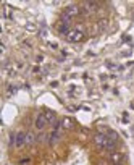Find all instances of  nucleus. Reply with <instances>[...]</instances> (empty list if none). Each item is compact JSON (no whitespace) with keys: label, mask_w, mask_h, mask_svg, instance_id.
<instances>
[{"label":"nucleus","mask_w":134,"mask_h":165,"mask_svg":"<svg viewBox=\"0 0 134 165\" xmlns=\"http://www.w3.org/2000/svg\"><path fill=\"white\" fill-rule=\"evenodd\" d=\"M97 7H99V3H95V2H86L81 7V13L82 15H91L97 10Z\"/></svg>","instance_id":"nucleus-3"},{"label":"nucleus","mask_w":134,"mask_h":165,"mask_svg":"<svg viewBox=\"0 0 134 165\" xmlns=\"http://www.w3.org/2000/svg\"><path fill=\"white\" fill-rule=\"evenodd\" d=\"M45 118H47V121L49 123H57V115L52 112V110H45Z\"/></svg>","instance_id":"nucleus-8"},{"label":"nucleus","mask_w":134,"mask_h":165,"mask_svg":"<svg viewBox=\"0 0 134 165\" xmlns=\"http://www.w3.org/2000/svg\"><path fill=\"white\" fill-rule=\"evenodd\" d=\"M36 142V136L32 133H26V144H34Z\"/></svg>","instance_id":"nucleus-10"},{"label":"nucleus","mask_w":134,"mask_h":165,"mask_svg":"<svg viewBox=\"0 0 134 165\" xmlns=\"http://www.w3.org/2000/svg\"><path fill=\"white\" fill-rule=\"evenodd\" d=\"M70 31H71V29H70V23L62 21V23L58 24V33H60V34H65V36H66Z\"/></svg>","instance_id":"nucleus-7"},{"label":"nucleus","mask_w":134,"mask_h":165,"mask_svg":"<svg viewBox=\"0 0 134 165\" xmlns=\"http://www.w3.org/2000/svg\"><path fill=\"white\" fill-rule=\"evenodd\" d=\"M65 39L68 42H81L84 39V33L81 31V29H71V31L65 36Z\"/></svg>","instance_id":"nucleus-2"},{"label":"nucleus","mask_w":134,"mask_h":165,"mask_svg":"<svg viewBox=\"0 0 134 165\" xmlns=\"http://www.w3.org/2000/svg\"><path fill=\"white\" fill-rule=\"evenodd\" d=\"M27 162H29V159H23L20 163H21V165H24V163H27Z\"/></svg>","instance_id":"nucleus-16"},{"label":"nucleus","mask_w":134,"mask_h":165,"mask_svg":"<svg viewBox=\"0 0 134 165\" xmlns=\"http://www.w3.org/2000/svg\"><path fill=\"white\" fill-rule=\"evenodd\" d=\"M15 91H16V87H15V86H8V95L15 94Z\"/></svg>","instance_id":"nucleus-15"},{"label":"nucleus","mask_w":134,"mask_h":165,"mask_svg":"<svg viewBox=\"0 0 134 165\" xmlns=\"http://www.w3.org/2000/svg\"><path fill=\"white\" fill-rule=\"evenodd\" d=\"M132 134H134V128H132Z\"/></svg>","instance_id":"nucleus-17"},{"label":"nucleus","mask_w":134,"mask_h":165,"mask_svg":"<svg viewBox=\"0 0 134 165\" xmlns=\"http://www.w3.org/2000/svg\"><path fill=\"white\" fill-rule=\"evenodd\" d=\"M62 126H63V128H71V126H73V121H71L70 118H63V120H62Z\"/></svg>","instance_id":"nucleus-12"},{"label":"nucleus","mask_w":134,"mask_h":165,"mask_svg":"<svg viewBox=\"0 0 134 165\" xmlns=\"http://www.w3.org/2000/svg\"><path fill=\"white\" fill-rule=\"evenodd\" d=\"M24 144H26V133L24 131L16 133V147H21Z\"/></svg>","instance_id":"nucleus-6"},{"label":"nucleus","mask_w":134,"mask_h":165,"mask_svg":"<svg viewBox=\"0 0 134 165\" xmlns=\"http://www.w3.org/2000/svg\"><path fill=\"white\" fill-rule=\"evenodd\" d=\"M49 139H50V142H53V141H57V139H58V133H57V131L53 130V133L50 134V138H49Z\"/></svg>","instance_id":"nucleus-14"},{"label":"nucleus","mask_w":134,"mask_h":165,"mask_svg":"<svg viewBox=\"0 0 134 165\" xmlns=\"http://www.w3.org/2000/svg\"><path fill=\"white\" fill-rule=\"evenodd\" d=\"M107 24H108L107 19H100L99 21V31H105V29H107Z\"/></svg>","instance_id":"nucleus-13"},{"label":"nucleus","mask_w":134,"mask_h":165,"mask_svg":"<svg viewBox=\"0 0 134 165\" xmlns=\"http://www.w3.org/2000/svg\"><path fill=\"white\" fill-rule=\"evenodd\" d=\"M3 16L7 18V19H13V13H12V10L10 8H3Z\"/></svg>","instance_id":"nucleus-11"},{"label":"nucleus","mask_w":134,"mask_h":165,"mask_svg":"<svg viewBox=\"0 0 134 165\" xmlns=\"http://www.w3.org/2000/svg\"><path fill=\"white\" fill-rule=\"evenodd\" d=\"M118 165H121V163H118Z\"/></svg>","instance_id":"nucleus-18"},{"label":"nucleus","mask_w":134,"mask_h":165,"mask_svg":"<svg viewBox=\"0 0 134 165\" xmlns=\"http://www.w3.org/2000/svg\"><path fill=\"white\" fill-rule=\"evenodd\" d=\"M49 123L47 121V118H45V113H39L37 115V118H36V128L37 130H44V126Z\"/></svg>","instance_id":"nucleus-5"},{"label":"nucleus","mask_w":134,"mask_h":165,"mask_svg":"<svg viewBox=\"0 0 134 165\" xmlns=\"http://www.w3.org/2000/svg\"><path fill=\"white\" fill-rule=\"evenodd\" d=\"M107 141H108V136H107V134L99 133V134L94 136V142H95V146H97V147H100V149H105V144H107Z\"/></svg>","instance_id":"nucleus-4"},{"label":"nucleus","mask_w":134,"mask_h":165,"mask_svg":"<svg viewBox=\"0 0 134 165\" xmlns=\"http://www.w3.org/2000/svg\"><path fill=\"white\" fill-rule=\"evenodd\" d=\"M123 159H124V155H123V154H120V152H113V154H112V160H113L115 163H117V165H118Z\"/></svg>","instance_id":"nucleus-9"},{"label":"nucleus","mask_w":134,"mask_h":165,"mask_svg":"<svg viewBox=\"0 0 134 165\" xmlns=\"http://www.w3.org/2000/svg\"><path fill=\"white\" fill-rule=\"evenodd\" d=\"M79 13H81V7H78V5H70V7L62 13V21L70 23V21H71V18L78 16Z\"/></svg>","instance_id":"nucleus-1"}]
</instances>
